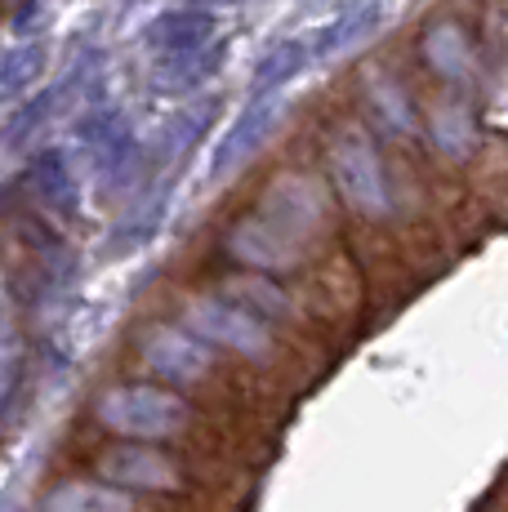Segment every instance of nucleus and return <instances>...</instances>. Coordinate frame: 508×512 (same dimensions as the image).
<instances>
[{"label": "nucleus", "instance_id": "22", "mask_svg": "<svg viewBox=\"0 0 508 512\" xmlns=\"http://www.w3.org/2000/svg\"><path fill=\"white\" fill-rule=\"evenodd\" d=\"M18 379H23V339L18 334H0V415H5L9 397H14Z\"/></svg>", "mask_w": 508, "mask_h": 512}, {"label": "nucleus", "instance_id": "18", "mask_svg": "<svg viewBox=\"0 0 508 512\" xmlns=\"http://www.w3.org/2000/svg\"><path fill=\"white\" fill-rule=\"evenodd\" d=\"M428 139H433V147L442 156H451V161L473 156L477 121H473V112L464 107V98H437V103L428 107Z\"/></svg>", "mask_w": 508, "mask_h": 512}, {"label": "nucleus", "instance_id": "1", "mask_svg": "<svg viewBox=\"0 0 508 512\" xmlns=\"http://www.w3.org/2000/svg\"><path fill=\"white\" fill-rule=\"evenodd\" d=\"M76 161L81 170L99 183L103 196H130L148 187L152 156L148 143H139L130 116L112 103H94L76 116Z\"/></svg>", "mask_w": 508, "mask_h": 512}, {"label": "nucleus", "instance_id": "2", "mask_svg": "<svg viewBox=\"0 0 508 512\" xmlns=\"http://www.w3.org/2000/svg\"><path fill=\"white\" fill-rule=\"evenodd\" d=\"M99 428L116 432L125 441H161L179 437L192 423V406L179 388H156V383H116L94 401Z\"/></svg>", "mask_w": 508, "mask_h": 512}, {"label": "nucleus", "instance_id": "11", "mask_svg": "<svg viewBox=\"0 0 508 512\" xmlns=\"http://www.w3.org/2000/svg\"><path fill=\"white\" fill-rule=\"evenodd\" d=\"M219 41V14L205 5H183V9H165L143 27V49L152 54V63L161 58H179V54H197V49Z\"/></svg>", "mask_w": 508, "mask_h": 512}, {"label": "nucleus", "instance_id": "3", "mask_svg": "<svg viewBox=\"0 0 508 512\" xmlns=\"http://www.w3.org/2000/svg\"><path fill=\"white\" fill-rule=\"evenodd\" d=\"M326 170L335 192L344 196L348 210H357L361 219H384L393 210V192H388V174L379 161V147L361 125L344 121L330 130L326 143Z\"/></svg>", "mask_w": 508, "mask_h": 512}, {"label": "nucleus", "instance_id": "4", "mask_svg": "<svg viewBox=\"0 0 508 512\" xmlns=\"http://www.w3.org/2000/svg\"><path fill=\"white\" fill-rule=\"evenodd\" d=\"M183 326L210 348H228L246 361H272L277 357V339H272L268 321L254 317L228 294H201V299L183 303Z\"/></svg>", "mask_w": 508, "mask_h": 512}, {"label": "nucleus", "instance_id": "21", "mask_svg": "<svg viewBox=\"0 0 508 512\" xmlns=\"http://www.w3.org/2000/svg\"><path fill=\"white\" fill-rule=\"evenodd\" d=\"M165 201H170V187H143L139 192V201L130 205V214L121 219V228H116L112 236V245L116 250H130V245H143L148 236L161 228V219H165Z\"/></svg>", "mask_w": 508, "mask_h": 512}, {"label": "nucleus", "instance_id": "24", "mask_svg": "<svg viewBox=\"0 0 508 512\" xmlns=\"http://www.w3.org/2000/svg\"><path fill=\"white\" fill-rule=\"evenodd\" d=\"M348 5H361V0H348Z\"/></svg>", "mask_w": 508, "mask_h": 512}, {"label": "nucleus", "instance_id": "23", "mask_svg": "<svg viewBox=\"0 0 508 512\" xmlns=\"http://www.w3.org/2000/svg\"><path fill=\"white\" fill-rule=\"evenodd\" d=\"M197 5H205V9H219V5H241V0H197Z\"/></svg>", "mask_w": 508, "mask_h": 512}, {"label": "nucleus", "instance_id": "8", "mask_svg": "<svg viewBox=\"0 0 508 512\" xmlns=\"http://www.w3.org/2000/svg\"><path fill=\"white\" fill-rule=\"evenodd\" d=\"M139 352L148 361V370L161 374L170 388H192V383L210 379L214 370L210 343L197 339L188 326H170V321H156V326L143 330Z\"/></svg>", "mask_w": 508, "mask_h": 512}, {"label": "nucleus", "instance_id": "10", "mask_svg": "<svg viewBox=\"0 0 508 512\" xmlns=\"http://www.w3.org/2000/svg\"><path fill=\"white\" fill-rule=\"evenodd\" d=\"M27 192L54 219H76L81 214V196H85L76 152H67V147H41L27 161Z\"/></svg>", "mask_w": 508, "mask_h": 512}, {"label": "nucleus", "instance_id": "17", "mask_svg": "<svg viewBox=\"0 0 508 512\" xmlns=\"http://www.w3.org/2000/svg\"><path fill=\"white\" fill-rule=\"evenodd\" d=\"M366 103H370V112H375V121L384 125L388 134H397V139H406V134H415L419 130V112H415V103H410V94H406V85L397 81V76H388V72H379V67H370L366 72Z\"/></svg>", "mask_w": 508, "mask_h": 512}, {"label": "nucleus", "instance_id": "6", "mask_svg": "<svg viewBox=\"0 0 508 512\" xmlns=\"http://www.w3.org/2000/svg\"><path fill=\"white\" fill-rule=\"evenodd\" d=\"M254 210L268 214L277 228L295 232L299 241H312V236L330 223V196H326V187H321L317 174L281 170L277 179L263 187V196H259Z\"/></svg>", "mask_w": 508, "mask_h": 512}, {"label": "nucleus", "instance_id": "13", "mask_svg": "<svg viewBox=\"0 0 508 512\" xmlns=\"http://www.w3.org/2000/svg\"><path fill=\"white\" fill-rule=\"evenodd\" d=\"M228 67V41H214L197 49V54H179V58H161V63H152V90L165 94V98H188L205 90V85L214 81V76Z\"/></svg>", "mask_w": 508, "mask_h": 512}, {"label": "nucleus", "instance_id": "5", "mask_svg": "<svg viewBox=\"0 0 508 512\" xmlns=\"http://www.w3.org/2000/svg\"><path fill=\"white\" fill-rule=\"evenodd\" d=\"M223 254L237 259L241 268L263 272V277H281V272H295L308 254V241H299L295 232L277 228L268 214H246L223 232Z\"/></svg>", "mask_w": 508, "mask_h": 512}, {"label": "nucleus", "instance_id": "12", "mask_svg": "<svg viewBox=\"0 0 508 512\" xmlns=\"http://www.w3.org/2000/svg\"><path fill=\"white\" fill-rule=\"evenodd\" d=\"M219 116V98H197V103H183L170 121L156 130V139L148 143V156H152V174H170L174 165H183V156L197 152V143L205 139V130L214 125Z\"/></svg>", "mask_w": 508, "mask_h": 512}, {"label": "nucleus", "instance_id": "16", "mask_svg": "<svg viewBox=\"0 0 508 512\" xmlns=\"http://www.w3.org/2000/svg\"><path fill=\"white\" fill-rule=\"evenodd\" d=\"M41 512H134V495L112 481H63L41 499Z\"/></svg>", "mask_w": 508, "mask_h": 512}, {"label": "nucleus", "instance_id": "20", "mask_svg": "<svg viewBox=\"0 0 508 512\" xmlns=\"http://www.w3.org/2000/svg\"><path fill=\"white\" fill-rule=\"evenodd\" d=\"M223 294L228 299H237L241 308H250L254 317H290V294L281 290L272 277H263V272H246V277H228L223 281Z\"/></svg>", "mask_w": 508, "mask_h": 512}, {"label": "nucleus", "instance_id": "7", "mask_svg": "<svg viewBox=\"0 0 508 512\" xmlns=\"http://www.w3.org/2000/svg\"><path fill=\"white\" fill-rule=\"evenodd\" d=\"M281 121H286V94H263V98H250L246 112L228 125V134L219 139L210 156V179L223 183L232 179L237 170H246L254 156L263 152L272 139H277Z\"/></svg>", "mask_w": 508, "mask_h": 512}, {"label": "nucleus", "instance_id": "9", "mask_svg": "<svg viewBox=\"0 0 508 512\" xmlns=\"http://www.w3.org/2000/svg\"><path fill=\"white\" fill-rule=\"evenodd\" d=\"M99 477L121 490H148V495H170L183 486V472L170 455L152 450L148 441H121V446L99 455Z\"/></svg>", "mask_w": 508, "mask_h": 512}, {"label": "nucleus", "instance_id": "14", "mask_svg": "<svg viewBox=\"0 0 508 512\" xmlns=\"http://www.w3.org/2000/svg\"><path fill=\"white\" fill-rule=\"evenodd\" d=\"M419 49H424V63L433 67L442 81L468 85L477 76V49H473L468 32L455 23V18H437V23H428L424 36H419Z\"/></svg>", "mask_w": 508, "mask_h": 512}, {"label": "nucleus", "instance_id": "15", "mask_svg": "<svg viewBox=\"0 0 508 512\" xmlns=\"http://www.w3.org/2000/svg\"><path fill=\"white\" fill-rule=\"evenodd\" d=\"M308 63H317V41H312V36H290V41H277L268 54L259 58V67L250 72V98L286 94V85L295 81Z\"/></svg>", "mask_w": 508, "mask_h": 512}, {"label": "nucleus", "instance_id": "19", "mask_svg": "<svg viewBox=\"0 0 508 512\" xmlns=\"http://www.w3.org/2000/svg\"><path fill=\"white\" fill-rule=\"evenodd\" d=\"M50 72V45L45 41H18L0 54V103H18L36 90Z\"/></svg>", "mask_w": 508, "mask_h": 512}]
</instances>
